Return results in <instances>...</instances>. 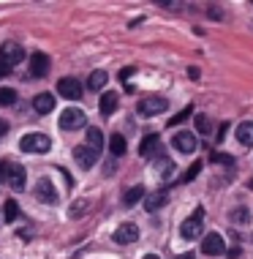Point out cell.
<instances>
[{"instance_id":"24","label":"cell","mask_w":253,"mask_h":259,"mask_svg":"<svg viewBox=\"0 0 253 259\" xmlns=\"http://www.w3.org/2000/svg\"><path fill=\"white\" fill-rule=\"evenodd\" d=\"M156 166H158V175H161V178H172V172H174V161H172V158H158Z\"/></svg>"},{"instance_id":"33","label":"cell","mask_w":253,"mask_h":259,"mask_svg":"<svg viewBox=\"0 0 253 259\" xmlns=\"http://www.w3.org/2000/svg\"><path fill=\"white\" fill-rule=\"evenodd\" d=\"M226 256H229V259H240V256H242V248H240V246L229 248V251H226Z\"/></svg>"},{"instance_id":"7","label":"cell","mask_w":253,"mask_h":259,"mask_svg":"<svg viewBox=\"0 0 253 259\" xmlns=\"http://www.w3.org/2000/svg\"><path fill=\"white\" fill-rule=\"evenodd\" d=\"M58 93L63 96V99H68V101H79V99H82V85H79V79H74V76L58 79Z\"/></svg>"},{"instance_id":"18","label":"cell","mask_w":253,"mask_h":259,"mask_svg":"<svg viewBox=\"0 0 253 259\" xmlns=\"http://www.w3.org/2000/svg\"><path fill=\"white\" fill-rule=\"evenodd\" d=\"M234 134H237V142H240V145H248V148H250V145H253V123H250V120H248V123H240Z\"/></svg>"},{"instance_id":"20","label":"cell","mask_w":253,"mask_h":259,"mask_svg":"<svg viewBox=\"0 0 253 259\" xmlns=\"http://www.w3.org/2000/svg\"><path fill=\"white\" fill-rule=\"evenodd\" d=\"M107 82H109V74L104 71V68H98V71H93V74H90V82H87V88H90V90H101L104 85H107Z\"/></svg>"},{"instance_id":"16","label":"cell","mask_w":253,"mask_h":259,"mask_svg":"<svg viewBox=\"0 0 253 259\" xmlns=\"http://www.w3.org/2000/svg\"><path fill=\"white\" fill-rule=\"evenodd\" d=\"M33 109H36L38 115H49V112L55 109V96L52 93H38L36 99H33Z\"/></svg>"},{"instance_id":"31","label":"cell","mask_w":253,"mask_h":259,"mask_svg":"<svg viewBox=\"0 0 253 259\" xmlns=\"http://www.w3.org/2000/svg\"><path fill=\"white\" fill-rule=\"evenodd\" d=\"M11 68H14V66H9V63H6L3 58H0V79H6V76L11 74Z\"/></svg>"},{"instance_id":"29","label":"cell","mask_w":253,"mask_h":259,"mask_svg":"<svg viewBox=\"0 0 253 259\" xmlns=\"http://www.w3.org/2000/svg\"><path fill=\"white\" fill-rule=\"evenodd\" d=\"M201 166H205V164H201V161H193V164H191V169H188V172H185V175H182V178H180V183H191V180L196 178V175L201 172Z\"/></svg>"},{"instance_id":"35","label":"cell","mask_w":253,"mask_h":259,"mask_svg":"<svg viewBox=\"0 0 253 259\" xmlns=\"http://www.w3.org/2000/svg\"><path fill=\"white\" fill-rule=\"evenodd\" d=\"M188 76H191V79H199V68L191 66V68H188Z\"/></svg>"},{"instance_id":"22","label":"cell","mask_w":253,"mask_h":259,"mask_svg":"<svg viewBox=\"0 0 253 259\" xmlns=\"http://www.w3.org/2000/svg\"><path fill=\"white\" fill-rule=\"evenodd\" d=\"M109 148H112V153H115V156H125V150H128V145H125V137H123V134H112Z\"/></svg>"},{"instance_id":"40","label":"cell","mask_w":253,"mask_h":259,"mask_svg":"<svg viewBox=\"0 0 253 259\" xmlns=\"http://www.w3.org/2000/svg\"><path fill=\"white\" fill-rule=\"evenodd\" d=\"M3 169H6V166H3V164H0V180H3Z\"/></svg>"},{"instance_id":"14","label":"cell","mask_w":253,"mask_h":259,"mask_svg":"<svg viewBox=\"0 0 253 259\" xmlns=\"http://www.w3.org/2000/svg\"><path fill=\"white\" fill-rule=\"evenodd\" d=\"M158 150H161V137H158V134L144 137V139H142V145H139V156H142V158L158 156Z\"/></svg>"},{"instance_id":"15","label":"cell","mask_w":253,"mask_h":259,"mask_svg":"<svg viewBox=\"0 0 253 259\" xmlns=\"http://www.w3.org/2000/svg\"><path fill=\"white\" fill-rule=\"evenodd\" d=\"M169 202V194L166 191H153L144 197V210H150V213H156V210H161Z\"/></svg>"},{"instance_id":"5","label":"cell","mask_w":253,"mask_h":259,"mask_svg":"<svg viewBox=\"0 0 253 259\" xmlns=\"http://www.w3.org/2000/svg\"><path fill=\"white\" fill-rule=\"evenodd\" d=\"M36 199L46 202V205H58L60 194H58V188H55V183L49 178H41L36 183Z\"/></svg>"},{"instance_id":"19","label":"cell","mask_w":253,"mask_h":259,"mask_svg":"<svg viewBox=\"0 0 253 259\" xmlns=\"http://www.w3.org/2000/svg\"><path fill=\"white\" fill-rule=\"evenodd\" d=\"M117 93H104L101 101H98V109H101V115H112V112L117 109Z\"/></svg>"},{"instance_id":"27","label":"cell","mask_w":253,"mask_h":259,"mask_svg":"<svg viewBox=\"0 0 253 259\" xmlns=\"http://www.w3.org/2000/svg\"><path fill=\"white\" fill-rule=\"evenodd\" d=\"M17 101V93L11 88H0V107H11Z\"/></svg>"},{"instance_id":"25","label":"cell","mask_w":253,"mask_h":259,"mask_svg":"<svg viewBox=\"0 0 253 259\" xmlns=\"http://www.w3.org/2000/svg\"><path fill=\"white\" fill-rule=\"evenodd\" d=\"M193 115V107H191V104H188V107L185 109H180L177 112V115H174V117H169V123L166 125H180V123H185L188 120V117H191Z\"/></svg>"},{"instance_id":"36","label":"cell","mask_w":253,"mask_h":259,"mask_svg":"<svg viewBox=\"0 0 253 259\" xmlns=\"http://www.w3.org/2000/svg\"><path fill=\"white\" fill-rule=\"evenodd\" d=\"M210 14H213V19H221V17H223V14H221V9H215V6L210 9Z\"/></svg>"},{"instance_id":"12","label":"cell","mask_w":253,"mask_h":259,"mask_svg":"<svg viewBox=\"0 0 253 259\" xmlns=\"http://www.w3.org/2000/svg\"><path fill=\"white\" fill-rule=\"evenodd\" d=\"M0 58L9 63V66H17V63H22V60H25L22 44H17V41H6V44L0 47Z\"/></svg>"},{"instance_id":"8","label":"cell","mask_w":253,"mask_h":259,"mask_svg":"<svg viewBox=\"0 0 253 259\" xmlns=\"http://www.w3.org/2000/svg\"><path fill=\"white\" fill-rule=\"evenodd\" d=\"M201 254H207V256H221V254H226V246H223V237L218 235V232H210L201 237Z\"/></svg>"},{"instance_id":"26","label":"cell","mask_w":253,"mask_h":259,"mask_svg":"<svg viewBox=\"0 0 253 259\" xmlns=\"http://www.w3.org/2000/svg\"><path fill=\"white\" fill-rule=\"evenodd\" d=\"M210 161H213V164H226V166H234V158H231L229 153H218V150L210 153Z\"/></svg>"},{"instance_id":"28","label":"cell","mask_w":253,"mask_h":259,"mask_svg":"<svg viewBox=\"0 0 253 259\" xmlns=\"http://www.w3.org/2000/svg\"><path fill=\"white\" fill-rule=\"evenodd\" d=\"M196 131H199V134H210V131H213V123H210L207 115H196Z\"/></svg>"},{"instance_id":"34","label":"cell","mask_w":253,"mask_h":259,"mask_svg":"<svg viewBox=\"0 0 253 259\" xmlns=\"http://www.w3.org/2000/svg\"><path fill=\"white\" fill-rule=\"evenodd\" d=\"M231 219H234V221H248V210H245V207H240L234 215H231Z\"/></svg>"},{"instance_id":"1","label":"cell","mask_w":253,"mask_h":259,"mask_svg":"<svg viewBox=\"0 0 253 259\" xmlns=\"http://www.w3.org/2000/svg\"><path fill=\"white\" fill-rule=\"evenodd\" d=\"M201 232H205V207H196L191 219L182 221L180 235L182 240H196V237H201Z\"/></svg>"},{"instance_id":"32","label":"cell","mask_w":253,"mask_h":259,"mask_svg":"<svg viewBox=\"0 0 253 259\" xmlns=\"http://www.w3.org/2000/svg\"><path fill=\"white\" fill-rule=\"evenodd\" d=\"M133 74H136V68L125 66V68H120V74H117V76H120V82H123V79H128V76H133Z\"/></svg>"},{"instance_id":"13","label":"cell","mask_w":253,"mask_h":259,"mask_svg":"<svg viewBox=\"0 0 253 259\" xmlns=\"http://www.w3.org/2000/svg\"><path fill=\"white\" fill-rule=\"evenodd\" d=\"M30 74L36 76V79H41V76L49 74V55H44V52L30 55Z\"/></svg>"},{"instance_id":"11","label":"cell","mask_w":253,"mask_h":259,"mask_svg":"<svg viewBox=\"0 0 253 259\" xmlns=\"http://www.w3.org/2000/svg\"><path fill=\"white\" fill-rule=\"evenodd\" d=\"M115 243H120V246H131V243H136L139 240V227L136 224H120V227L115 229Z\"/></svg>"},{"instance_id":"23","label":"cell","mask_w":253,"mask_h":259,"mask_svg":"<svg viewBox=\"0 0 253 259\" xmlns=\"http://www.w3.org/2000/svg\"><path fill=\"white\" fill-rule=\"evenodd\" d=\"M87 145H90L93 150H101V145H104V134H101V128L90 125V128H87Z\"/></svg>"},{"instance_id":"30","label":"cell","mask_w":253,"mask_h":259,"mask_svg":"<svg viewBox=\"0 0 253 259\" xmlns=\"http://www.w3.org/2000/svg\"><path fill=\"white\" fill-rule=\"evenodd\" d=\"M84 207H87V199H79L71 205V219H79V215L84 213Z\"/></svg>"},{"instance_id":"41","label":"cell","mask_w":253,"mask_h":259,"mask_svg":"<svg viewBox=\"0 0 253 259\" xmlns=\"http://www.w3.org/2000/svg\"><path fill=\"white\" fill-rule=\"evenodd\" d=\"M248 188H250V191H253V178H250V183H248Z\"/></svg>"},{"instance_id":"6","label":"cell","mask_w":253,"mask_h":259,"mask_svg":"<svg viewBox=\"0 0 253 259\" xmlns=\"http://www.w3.org/2000/svg\"><path fill=\"white\" fill-rule=\"evenodd\" d=\"M172 145L177 153H196V148H199V142H196V134H191V131H177V134L172 137Z\"/></svg>"},{"instance_id":"4","label":"cell","mask_w":253,"mask_h":259,"mask_svg":"<svg viewBox=\"0 0 253 259\" xmlns=\"http://www.w3.org/2000/svg\"><path fill=\"white\" fill-rule=\"evenodd\" d=\"M169 101L166 99H158V96H153V99H144L136 104V112L142 117H153V115H161V112H166Z\"/></svg>"},{"instance_id":"37","label":"cell","mask_w":253,"mask_h":259,"mask_svg":"<svg viewBox=\"0 0 253 259\" xmlns=\"http://www.w3.org/2000/svg\"><path fill=\"white\" fill-rule=\"evenodd\" d=\"M6 131H9V123H6V120H0V137H3Z\"/></svg>"},{"instance_id":"3","label":"cell","mask_w":253,"mask_h":259,"mask_svg":"<svg viewBox=\"0 0 253 259\" xmlns=\"http://www.w3.org/2000/svg\"><path fill=\"white\" fill-rule=\"evenodd\" d=\"M60 128L63 131H76V128H82L84 123H87V115H84L82 109H76V107H68V109H63L60 112Z\"/></svg>"},{"instance_id":"2","label":"cell","mask_w":253,"mask_h":259,"mask_svg":"<svg viewBox=\"0 0 253 259\" xmlns=\"http://www.w3.org/2000/svg\"><path fill=\"white\" fill-rule=\"evenodd\" d=\"M19 148H22V153H49L52 139L46 134H25L19 139Z\"/></svg>"},{"instance_id":"9","label":"cell","mask_w":253,"mask_h":259,"mask_svg":"<svg viewBox=\"0 0 253 259\" xmlns=\"http://www.w3.org/2000/svg\"><path fill=\"white\" fill-rule=\"evenodd\" d=\"M74 161L79 164V169H93L98 161V150H93L90 145H79V148H74Z\"/></svg>"},{"instance_id":"38","label":"cell","mask_w":253,"mask_h":259,"mask_svg":"<svg viewBox=\"0 0 253 259\" xmlns=\"http://www.w3.org/2000/svg\"><path fill=\"white\" fill-rule=\"evenodd\" d=\"M177 259H193V254H191V251H188V254H180Z\"/></svg>"},{"instance_id":"10","label":"cell","mask_w":253,"mask_h":259,"mask_svg":"<svg viewBox=\"0 0 253 259\" xmlns=\"http://www.w3.org/2000/svg\"><path fill=\"white\" fill-rule=\"evenodd\" d=\"M6 180L14 191H25V180H27V172L22 164H9L6 166Z\"/></svg>"},{"instance_id":"17","label":"cell","mask_w":253,"mask_h":259,"mask_svg":"<svg viewBox=\"0 0 253 259\" xmlns=\"http://www.w3.org/2000/svg\"><path fill=\"white\" fill-rule=\"evenodd\" d=\"M144 197H147L144 186H133V188H128V191H125V197H123V205H125V207H133L136 202H142Z\"/></svg>"},{"instance_id":"39","label":"cell","mask_w":253,"mask_h":259,"mask_svg":"<svg viewBox=\"0 0 253 259\" xmlns=\"http://www.w3.org/2000/svg\"><path fill=\"white\" fill-rule=\"evenodd\" d=\"M144 259H161L158 254H144Z\"/></svg>"},{"instance_id":"21","label":"cell","mask_w":253,"mask_h":259,"mask_svg":"<svg viewBox=\"0 0 253 259\" xmlns=\"http://www.w3.org/2000/svg\"><path fill=\"white\" fill-rule=\"evenodd\" d=\"M17 219H19V205H17L14 199H9V202L3 205V221H6V224H14Z\"/></svg>"}]
</instances>
